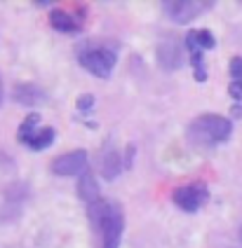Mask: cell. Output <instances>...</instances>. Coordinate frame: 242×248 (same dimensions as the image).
Here are the masks:
<instances>
[{
    "label": "cell",
    "mask_w": 242,
    "mask_h": 248,
    "mask_svg": "<svg viewBox=\"0 0 242 248\" xmlns=\"http://www.w3.org/2000/svg\"><path fill=\"white\" fill-rule=\"evenodd\" d=\"M87 216L99 236V248H120L125 234V213L113 199H99L87 206Z\"/></svg>",
    "instance_id": "cell-1"
},
{
    "label": "cell",
    "mask_w": 242,
    "mask_h": 248,
    "mask_svg": "<svg viewBox=\"0 0 242 248\" xmlns=\"http://www.w3.org/2000/svg\"><path fill=\"white\" fill-rule=\"evenodd\" d=\"M230 134H233V122L228 117L214 115V112H205V115L195 117L193 122H188V126H186V140L200 150L226 143Z\"/></svg>",
    "instance_id": "cell-2"
},
{
    "label": "cell",
    "mask_w": 242,
    "mask_h": 248,
    "mask_svg": "<svg viewBox=\"0 0 242 248\" xmlns=\"http://www.w3.org/2000/svg\"><path fill=\"white\" fill-rule=\"evenodd\" d=\"M78 63L92 75L108 80L118 63V45L115 42H83L78 47Z\"/></svg>",
    "instance_id": "cell-3"
},
{
    "label": "cell",
    "mask_w": 242,
    "mask_h": 248,
    "mask_svg": "<svg viewBox=\"0 0 242 248\" xmlns=\"http://www.w3.org/2000/svg\"><path fill=\"white\" fill-rule=\"evenodd\" d=\"M19 143H24L31 150H45L54 143V126H40V115L31 112L19 126Z\"/></svg>",
    "instance_id": "cell-4"
},
{
    "label": "cell",
    "mask_w": 242,
    "mask_h": 248,
    "mask_svg": "<svg viewBox=\"0 0 242 248\" xmlns=\"http://www.w3.org/2000/svg\"><path fill=\"white\" fill-rule=\"evenodd\" d=\"M209 199V190L205 183H190V185H184V187H176L172 192V202L176 206L186 211V213H195L200 211V206H205Z\"/></svg>",
    "instance_id": "cell-5"
},
{
    "label": "cell",
    "mask_w": 242,
    "mask_h": 248,
    "mask_svg": "<svg viewBox=\"0 0 242 248\" xmlns=\"http://www.w3.org/2000/svg\"><path fill=\"white\" fill-rule=\"evenodd\" d=\"M212 7V2H193V0H174V2H162V10L174 24H188L202 12H207Z\"/></svg>",
    "instance_id": "cell-6"
},
{
    "label": "cell",
    "mask_w": 242,
    "mask_h": 248,
    "mask_svg": "<svg viewBox=\"0 0 242 248\" xmlns=\"http://www.w3.org/2000/svg\"><path fill=\"white\" fill-rule=\"evenodd\" d=\"M50 171L54 176H83L87 171V150H71L52 159Z\"/></svg>",
    "instance_id": "cell-7"
},
{
    "label": "cell",
    "mask_w": 242,
    "mask_h": 248,
    "mask_svg": "<svg viewBox=\"0 0 242 248\" xmlns=\"http://www.w3.org/2000/svg\"><path fill=\"white\" fill-rule=\"evenodd\" d=\"M97 166H99V173L106 180H115L127 164L122 162V152L118 150L111 140H106L99 152V157H97Z\"/></svg>",
    "instance_id": "cell-8"
},
{
    "label": "cell",
    "mask_w": 242,
    "mask_h": 248,
    "mask_svg": "<svg viewBox=\"0 0 242 248\" xmlns=\"http://www.w3.org/2000/svg\"><path fill=\"white\" fill-rule=\"evenodd\" d=\"M12 98L17 103H21V106H40V103H47V92L40 84L19 82L12 89Z\"/></svg>",
    "instance_id": "cell-9"
},
{
    "label": "cell",
    "mask_w": 242,
    "mask_h": 248,
    "mask_svg": "<svg viewBox=\"0 0 242 248\" xmlns=\"http://www.w3.org/2000/svg\"><path fill=\"white\" fill-rule=\"evenodd\" d=\"M184 42L190 54H205L207 49L216 47V38H214L212 31H207V28H193V31H188Z\"/></svg>",
    "instance_id": "cell-10"
},
{
    "label": "cell",
    "mask_w": 242,
    "mask_h": 248,
    "mask_svg": "<svg viewBox=\"0 0 242 248\" xmlns=\"http://www.w3.org/2000/svg\"><path fill=\"white\" fill-rule=\"evenodd\" d=\"M157 61L165 70H176L181 66V47L174 40H160L157 42Z\"/></svg>",
    "instance_id": "cell-11"
},
{
    "label": "cell",
    "mask_w": 242,
    "mask_h": 248,
    "mask_svg": "<svg viewBox=\"0 0 242 248\" xmlns=\"http://www.w3.org/2000/svg\"><path fill=\"white\" fill-rule=\"evenodd\" d=\"M78 197L85 202L87 206L101 199V197H99V183H97L94 173H92L89 169H87L80 178H78Z\"/></svg>",
    "instance_id": "cell-12"
},
{
    "label": "cell",
    "mask_w": 242,
    "mask_h": 248,
    "mask_svg": "<svg viewBox=\"0 0 242 248\" xmlns=\"http://www.w3.org/2000/svg\"><path fill=\"white\" fill-rule=\"evenodd\" d=\"M50 24L61 33H78L83 28V21L75 14L66 12V10H52L50 12Z\"/></svg>",
    "instance_id": "cell-13"
},
{
    "label": "cell",
    "mask_w": 242,
    "mask_h": 248,
    "mask_svg": "<svg viewBox=\"0 0 242 248\" xmlns=\"http://www.w3.org/2000/svg\"><path fill=\"white\" fill-rule=\"evenodd\" d=\"M230 78L233 82H242V56H233L230 59Z\"/></svg>",
    "instance_id": "cell-14"
},
{
    "label": "cell",
    "mask_w": 242,
    "mask_h": 248,
    "mask_svg": "<svg viewBox=\"0 0 242 248\" xmlns=\"http://www.w3.org/2000/svg\"><path fill=\"white\" fill-rule=\"evenodd\" d=\"M92 106H94V96L92 94H83V96L78 98V110L80 112H89Z\"/></svg>",
    "instance_id": "cell-15"
},
{
    "label": "cell",
    "mask_w": 242,
    "mask_h": 248,
    "mask_svg": "<svg viewBox=\"0 0 242 248\" xmlns=\"http://www.w3.org/2000/svg\"><path fill=\"white\" fill-rule=\"evenodd\" d=\"M0 103H2V82H0Z\"/></svg>",
    "instance_id": "cell-16"
},
{
    "label": "cell",
    "mask_w": 242,
    "mask_h": 248,
    "mask_svg": "<svg viewBox=\"0 0 242 248\" xmlns=\"http://www.w3.org/2000/svg\"><path fill=\"white\" fill-rule=\"evenodd\" d=\"M240 241H242V225H240Z\"/></svg>",
    "instance_id": "cell-17"
}]
</instances>
